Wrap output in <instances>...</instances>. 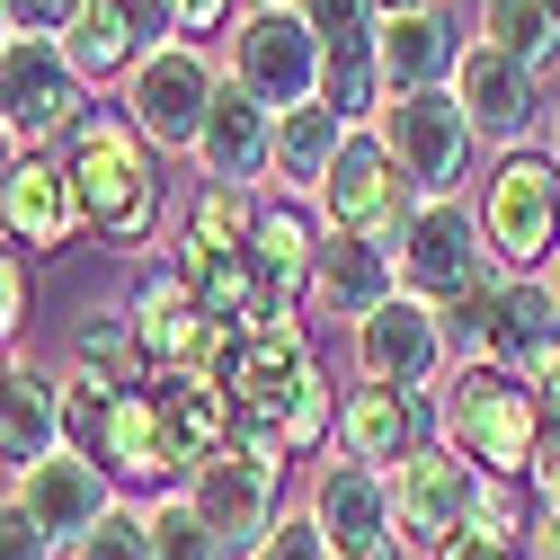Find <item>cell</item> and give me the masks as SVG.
Masks as SVG:
<instances>
[{"label": "cell", "instance_id": "cell-5", "mask_svg": "<svg viewBox=\"0 0 560 560\" xmlns=\"http://www.w3.org/2000/svg\"><path fill=\"white\" fill-rule=\"evenodd\" d=\"M480 241L499 258V276H542L560 258V161L551 152H508L480 187Z\"/></svg>", "mask_w": 560, "mask_h": 560}, {"label": "cell", "instance_id": "cell-7", "mask_svg": "<svg viewBox=\"0 0 560 560\" xmlns=\"http://www.w3.org/2000/svg\"><path fill=\"white\" fill-rule=\"evenodd\" d=\"M214 98H223V62L205 45H187V36H170L161 54H143L125 72V116H133V133H143L152 152H196Z\"/></svg>", "mask_w": 560, "mask_h": 560}, {"label": "cell", "instance_id": "cell-39", "mask_svg": "<svg viewBox=\"0 0 560 560\" xmlns=\"http://www.w3.org/2000/svg\"><path fill=\"white\" fill-rule=\"evenodd\" d=\"M241 19V0H178V36L187 45H205V36H223Z\"/></svg>", "mask_w": 560, "mask_h": 560}, {"label": "cell", "instance_id": "cell-3", "mask_svg": "<svg viewBox=\"0 0 560 560\" xmlns=\"http://www.w3.org/2000/svg\"><path fill=\"white\" fill-rule=\"evenodd\" d=\"M445 338H463V365H499V374L534 383L560 357V312L542 294V276H489L480 294H463L445 312Z\"/></svg>", "mask_w": 560, "mask_h": 560}, {"label": "cell", "instance_id": "cell-11", "mask_svg": "<svg viewBox=\"0 0 560 560\" xmlns=\"http://www.w3.org/2000/svg\"><path fill=\"white\" fill-rule=\"evenodd\" d=\"M276 489H285V463H258V454H241V445H223V454H205L196 471H187V508L214 525V542L232 551V560H249L267 534H276Z\"/></svg>", "mask_w": 560, "mask_h": 560}, {"label": "cell", "instance_id": "cell-25", "mask_svg": "<svg viewBox=\"0 0 560 560\" xmlns=\"http://www.w3.org/2000/svg\"><path fill=\"white\" fill-rule=\"evenodd\" d=\"M463 27L454 10H409V19H383V90L409 98V90H445L454 62H463Z\"/></svg>", "mask_w": 560, "mask_h": 560}, {"label": "cell", "instance_id": "cell-21", "mask_svg": "<svg viewBox=\"0 0 560 560\" xmlns=\"http://www.w3.org/2000/svg\"><path fill=\"white\" fill-rule=\"evenodd\" d=\"M400 294V258L383 241H347V232H320V276H312V312L365 329L383 303Z\"/></svg>", "mask_w": 560, "mask_h": 560}, {"label": "cell", "instance_id": "cell-17", "mask_svg": "<svg viewBox=\"0 0 560 560\" xmlns=\"http://www.w3.org/2000/svg\"><path fill=\"white\" fill-rule=\"evenodd\" d=\"M445 312L436 303H418V294H392L365 329H357V374L383 383V392H428L445 374Z\"/></svg>", "mask_w": 560, "mask_h": 560}, {"label": "cell", "instance_id": "cell-12", "mask_svg": "<svg viewBox=\"0 0 560 560\" xmlns=\"http://www.w3.org/2000/svg\"><path fill=\"white\" fill-rule=\"evenodd\" d=\"M10 499L36 516V534L72 560V542H90L107 516H116V480L90 463V454H72V445H54V454H36V463H19L10 471Z\"/></svg>", "mask_w": 560, "mask_h": 560}, {"label": "cell", "instance_id": "cell-38", "mask_svg": "<svg viewBox=\"0 0 560 560\" xmlns=\"http://www.w3.org/2000/svg\"><path fill=\"white\" fill-rule=\"evenodd\" d=\"M72 19H81V0H10L19 36H72Z\"/></svg>", "mask_w": 560, "mask_h": 560}, {"label": "cell", "instance_id": "cell-45", "mask_svg": "<svg viewBox=\"0 0 560 560\" xmlns=\"http://www.w3.org/2000/svg\"><path fill=\"white\" fill-rule=\"evenodd\" d=\"M338 560H400V542H365V551H338Z\"/></svg>", "mask_w": 560, "mask_h": 560}, {"label": "cell", "instance_id": "cell-48", "mask_svg": "<svg viewBox=\"0 0 560 560\" xmlns=\"http://www.w3.org/2000/svg\"><path fill=\"white\" fill-rule=\"evenodd\" d=\"M551 161H560V107H551Z\"/></svg>", "mask_w": 560, "mask_h": 560}, {"label": "cell", "instance_id": "cell-19", "mask_svg": "<svg viewBox=\"0 0 560 560\" xmlns=\"http://www.w3.org/2000/svg\"><path fill=\"white\" fill-rule=\"evenodd\" d=\"M436 428H428V400L418 392H383V383H357L338 400V454L347 463H374V471H400L409 454H428Z\"/></svg>", "mask_w": 560, "mask_h": 560}, {"label": "cell", "instance_id": "cell-41", "mask_svg": "<svg viewBox=\"0 0 560 560\" xmlns=\"http://www.w3.org/2000/svg\"><path fill=\"white\" fill-rule=\"evenodd\" d=\"M534 409H542V428H560V357L534 374Z\"/></svg>", "mask_w": 560, "mask_h": 560}, {"label": "cell", "instance_id": "cell-43", "mask_svg": "<svg viewBox=\"0 0 560 560\" xmlns=\"http://www.w3.org/2000/svg\"><path fill=\"white\" fill-rule=\"evenodd\" d=\"M19 161H27V152H19V133L0 125V196H10V178H19Z\"/></svg>", "mask_w": 560, "mask_h": 560}, {"label": "cell", "instance_id": "cell-27", "mask_svg": "<svg viewBox=\"0 0 560 560\" xmlns=\"http://www.w3.org/2000/svg\"><path fill=\"white\" fill-rule=\"evenodd\" d=\"M54 445H62V383L45 365H10V383H0V454L19 471Z\"/></svg>", "mask_w": 560, "mask_h": 560}, {"label": "cell", "instance_id": "cell-14", "mask_svg": "<svg viewBox=\"0 0 560 560\" xmlns=\"http://www.w3.org/2000/svg\"><path fill=\"white\" fill-rule=\"evenodd\" d=\"M249 276H258V312H249V320H303L312 276H320V214H312L303 196H267V205H258Z\"/></svg>", "mask_w": 560, "mask_h": 560}, {"label": "cell", "instance_id": "cell-20", "mask_svg": "<svg viewBox=\"0 0 560 560\" xmlns=\"http://www.w3.org/2000/svg\"><path fill=\"white\" fill-rule=\"evenodd\" d=\"M0 232H10V249H72L81 232H90V214H81V196H72V170H62V152H27L19 161V178H10V196H0Z\"/></svg>", "mask_w": 560, "mask_h": 560}, {"label": "cell", "instance_id": "cell-16", "mask_svg": "<svg viewBox=\"0 0 560 560\" xmlns=\"http://www.w3.org/2000/svg\"><path fill=\"white\" fill-rule=\"evenodd\" d=\"M170 36H178V0H81L62 54H72L81 81H116V90H125V72H133L143 54H161Z\"/></svg>", "mask_w": 560, "mask_h": 560}, {"label": "cell", "instance_id": "cell-8", "mask_svg": "<svg viewBox=\"0 0 560 560\" xmlns=\"http://www.w3.org/2000/svg\"><path fill=\"white\" fill-rule=\"evenodd\" d=\"M90 116V81L72 72L62 36H19L0 54V125L19 133V152H62Z\"/></svg>", "mask_w": 560, "mask_h": 560}, {"label": "cell", "instance_id": "cell-29", "mask_svg": "<svg viewBox=\"0 0 560 560\" xmlns=\"http://www.w3.org/2000/svg\"><path fill=\"white\" fill-rule=\"evenodd\" d=\"M480 36L508 62H525V72H542V62L560 54V19L542 10V0H480Z\"/></svg>", "mask_w": 560, "mask_h": 560}, {"label": "cell", "instance_id": "cell-49", "mask_svg": "<svg viewBox=\"0 0 560 560\" xmlns=\"http://www.w3.org/2000/svg\"><path fill=\"white\" fill-rule=\"evenodd\" d=\"M542 10H551V19H560V0H542Z\"/></svg>", "mask_w": 560, "mask_h": 560}, {"label": "cell", "instance_id": "cell-26", "mask_svg": "<svg viewBox=\"0 0 560 560\" xmlns=\"http://www.w3.org/2000/svg\"><path fill=\"white\" fill-rule=\"evenodd\" d=\"M347 133H357V125H338L320 98H312V107H294V116H276V152H267V178L285 187V196H320L329 161L347 152Z\"/></svg>", "mask_w": 560, "mask_h": 560}, {"label": "cell", "instance_id": "cell-4", "mask_svg": "<svg viewBox=\"0 0 560 560\" xmlns=\"http://www.w3.org/2000/svg\"><path fill=\"white\" fill-rule=\"evenodd\" d=\"M223 81L249 90L267 116H294V107L320 98V45H312V27H303L294 0H249V10L232 19V36H223Z\"/></svg>", "mask_w": 560, "mask_h": 560}, {"label": "cell", "instance_id": "cell-2", "mask_svg": "<svg viewBox=\"0 0 560 560\" xmlns=\"http://www.w3.org/2000/svg\"><path fill=\"white\" fill-rule=\"evenodd\" d=\"M436 418H445V445H454L480 480H525V471H534V445H542L534 383H516V374H499V365H454Z\"/></svg>", "mask_w": 560, "mask_h": 560}, {"label": "cell", "instance_id": "cell-36", "mask_svg": "<svg viewBox=\"0 0 560 560\" xmlns=\"http://www.w3.org/2000/svg\"><path fill=\"white\" fill-rule=\"evenodd\" d=\"M0 560H62V551L36 534V516H27L19 499H0Z\"/></svg>", "mask_w": 560, "mask_h": 560}, {"label": "cell", "instance_id": "cell-47", "mask_svg": "<svg viewBox=\"0 0 560 560\" xmlns=\"http://www.w3.org/2000/svg\"><path fill=\"white\" fill-rule=\"evenodd\" d=\"M19 45V27H10V0H0V54H10Z\"/></svg>", "mask_w": 560, "mask_h": 560}, {"label": "cell", "instance_id": "cell-10", "mask_svg": "<svg viewBox=\"0 0 560 560\" xmlns=\"http://www.w3.org/2000/svg\"><path fill=\"white\" fill-rule=\"evenodd\" d=\"M320 214H329V232H347V241H383V249H400V223L418 214V196H409L400 161L374 143V125L347 133V152L329 161V178H320Z\"/></svg>", "mask_w": 560, "mask_h": 560}, {"label": "cell", "instance_id": "cell-37", "mask_svg": "<svg viewBox=\"0 0 560 560\" xmlns=\"http://www.w3.org/2000/svg\"><path fill=\"white\" fill-rule=\"evenodd\" d=\"M19 329H27V258L0 249V347H10Z\"/></svg>", "mask_w": 560, "mask_h": 560}, {"label": "cell", "instance_id": "cell-24", "mask_svg": "<svg viewBox=\"0 0 560 560\" xmlns=\"http://www.w3.org/2000/svg\"><path fill=\"white\" fill-rule=\"evenodd\" d=\"M125 312H133V338H143V357H152V383H161V374H187L196 338H205V312H196V294H187L178 258L133 276V303H125Z\"/></svg>", "mask_w": 560, "mask_h": 560}, {"label": "cell", "instance_id": "cell-9", "mask_svg": "<svg viewBox=\"0 0 560 560\" xmlns=\"http://www.w3.org/2000/svg\"><path fill=\"white\" fill-rule=\"evenodd\" d=\"M374 143L400 161L409 196H454V178L471 161V116L454 107V90H409V98H383Z\"/></svg>", "mask_w": 560, "mask_h": 560}, {"label": "cell", "instance_id": "cell-30", "mask_svg": "<svg viewBox=\"0 0 560 560\" xmlns=\"http://www.w3.org/2000/svg\"><path fill=\"white\" fill-rule=\"evenodd\" d=\"M249 232H258V196L205 187V196L187 205V241H178V249H249Z\"/></svg>", "mask_w": 560, "mask_h": 560}, {"label": "cell", "instance_id": "cell-18", "mask_svg": "<svg viewBox=\"0 0 560 560\" xmlns=\"http://www.w3.org/2000/svg\"><path fill=\"white\" fill-rule=\"evenodd\" d=\"M312 374H320V357H312L303 320H241L232 374H223V392H232V418H267V428H276V409H285V400H294Z\"/></svg>", "mask_w": 560, "mask_h": 560}, {"label": "cell", "instance_id": "cell-23", "mask_svg": "<svg viewBox=\"0 0 560 560\" xmlns=\"http://www.w3.org/2000/svg\"><path fill=\"white\" fill-rule=\"evenodd\" d=\"M267 152H276V116H267L249 90L223 81L214 116H205V133H196V170H205V187H241V196H258Z\"/></svg>", "mask_w": 560, "mask_h": 560}, {"label": "cell", "instance_id": "cell-6", "mask_svg": "<svg viewBox=\"0 0 560 560\" xmlns=\"http://www.w3.org/2000/svg\"><path fill=\"white\" fill-rule=\"evenodd\" d=\"M400 294H418V303H436V312H454L463 294H480L489 276H499V258H489V241H480V214L463 196H418V214L400 223Z\"/></svg>", "mask_w": 560, "mask_h": 560}, {"label": "cell", "instance_id": "cell-1", "mask_svg": "<svg viewBox=\"0 0 560 560\" xmlns=\"http://www.w3.org/2000/svg\"><path fill=\"white\" fill-rule=\"evenodd\" d=\"M62 170H72V196H81V214H90L98 241H116V249L152 241V223H161V161H152L143 133H133L125 107H90L81 133L62 143Z\"/></svg>", "mask_w": 560, "mask_h": 560}, {"label": "cell", "instance_id": "cell-31", "mask_svg": "<svg viewBox=\"0 0 560 560\" xmlns=\"http://www.w3.org/2000/svg\"><path fill=\"white\" fill-rule=\"evenodd\" d=\"M143 525H152V560H232V551L214 542V525L187 508V489L152 499V508H143Z\"/></svg>", "mask_w": 560, "mask_h": 560}, {"label": "cell", "instance_id": "cell-32", "mask_svg": "<svg viewBox=\"0 0 560 560\" xmlns=\"http://www.w3.org/2000/svg\"><path fill=\"white\" fill-rule=\"evenodd\" d=\"M338 436V400H329V374H312L285 409H276V445H285V463H303V454H320Z\"/></svg>", "mask_w": 560, "mask_h": 560}, {"label": "cell", "instance_id": "cell-28", "mask_svg": "<svg viewBox=\"0 0 560 560\" xmlns=\"http://www.w3.org/2000/svg\"><path fill=\"white\" fill-rule=\"evenodd\" d=\"M152 400H161V418H170V436L187 445V463H205V454H223V445H232V392H223V383L161 374Z\"/></svg>", "mask_w": 560, "mask_h": 560}, {"label": "cell", "instance_id": "cell-46", "mask_svg": "<svg viewBox=\"0 0 560 560\" xmlns=\"http://www.w3.org/2000/svg\"><path fill=\"white\" fill-rule=\"evenodd\" d=\"M542 294H551V312H560V258H551V267H542Z\"/></svg>", "mask_w": 560, "mask_h": 560}, {"label": "cell", "instance_id": "cell-35", "mask_svg": "<svg viewBox=\"0 0 560 560\" xmlns=\"http://www.w3.org/2000/svg\"><path fill=\"white\" fill-rule=\"evenodd\" d=\"M249 560H338V551H329V534L312 525V508H285V516H276V534H267Z\"/></svg>", "mask_w": 560, "mask_h": 560}, {"label": "cell", "instance_id": "cell-33", "mask_svg": "<svg viewBox=\"0 0 560 560\" xmlns=\"http://www.w3.org/2000/svg\"><path fill=\"white\" fill-rule=\"evenodd\" d=\"M463 534H499V542H525L534 516H525V480H480V499H471V525Z\"/></svg>", "mask_w": 560, "mask_h": 560}, {"label": "cell", "instance_id": "cell-42", "mask_svg": "<svg viewBox=\"0 0 560 560\" xmlns=\"http://www.w3.org/2000/svg\"><path fill=\"white\" fill-rule=\"evenodd\" d=\"M525 560H560V516H534V542H525Z\"/></svg>", "mask_w": 560, "mask_h": 560}, {"label": "cell", "instance_id": "cell-22", "mask_svg": "<svg viewBox=\"0 0 560 560\" xmlns=\"http://www.w3.org/2000/svg\"><path fill=\"white\" fill-rule=\"evenodd\" d=\"M312 525L329 534V551H365V542H392V471L374 463H320L312 471Z\"/></svg>", "mask_w": 560, "mask_h": 560}, {"label": "cell", "instance_id": "cell-40", "mask_svg": "<svg viewBox=\"0 0 560 560\" xmlns=\"http://www.w3.org/2000/svg\"><path fill=\"white\" fill-rule=\"evenodd\" d=\"M436 560H525V542H499V534H454Z\"/></svg>", "mask_w": 560, "mask_h": 560}, {"label": "cell", "instance_id": "cell-15", "mask_svg": "<svg viewBox=\"0 0 560 560\" xmlns=\"http://www.w3.org/2000/svg\"><path fill=\"white\" fill-rule=\"evenodd\" d=\"M471 499H480V471L436 436L428 454H409V463L392 471V534H400V542L445 551V542L471 525Z\"/></svg>", "mask_w": 560, "mask_h": 560}, {"label": "cell", "instance_id": "cell-34", "mask_svg": "<svg viewBox=\"0 0 560 560\" xmlns=\"http://www.w3.org/2000/svg\"><path fill=\"white\" fill-rule=\"evenodd\" d=\"M72 560H152V525H143V508L116 499V516H107L90 542H72Z\"/></svg>", "mask_w": 560, "mask_h": 560}, {"label": "cell", "instance_id": "cell-44", "mask_svg": "<svg viewBox=\"0 0 560 560\" xmlns=\"http://www.w3.org/2000/svg\"><path fill=\"white\" fill-rule=\"evenodd\" d=\"M383 19H409V10H445V0H374Z\"/></svg>", "mask_w": 560, "mask_h": 560}, {"label": "cell", "instance_id": "cell-13", "mask_svg": "<svg viewBox=\"0 0 560 560\" xmlns=\"http://www.w3.org/2000/svg\"><path fill=\"white\" fill-rule=\"evenodd\" d=\"M445 90H454V107L471 116V143H499V152H534V125H542V72L508 62V54L489 45V36H471Z\"/></svg>", "mask_w": 560, "mask_h": 560}]
</instances>
